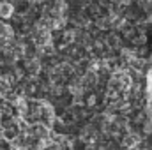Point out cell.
I'll use <instances>...</instances> for the list:
<instances>
[{
    "mask_svg": "<svg viewBox=\"0 0 152 150\" xmlns=\"http://www.w3.org/2000/svg\"><path fill=\"white\" fill-rule=\"evenodd\" d=\"M11 5H7V4H4V5H0V14H9L11 12V9H9Z\"/></svg>",
    "mask_w": 152,
    "mask_h": 150,
    "instance_id": "cell-1",
    "label": "cell"
}]
</instances>
